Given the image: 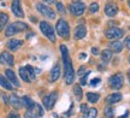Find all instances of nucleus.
I'll return each mask as SVG.
<instances>
[{
	"mask_svg": "<svg viewBox=\"0 0 130 118\" xmlns=\"http://www.w3.org/2000/svg\"><path fill=\"white\" fill-rule=\"evenodd\" d=\"M125 47L128 48V49H130V36H128V38L125 39Z\"/></svg>",
	"mask_w": 130,
	"mask_h": 118,
	"instance_id": "nucleus-40",
	"label": "nucleus"
},
{
	"mask_svg": "<svg viewBox=\"0 0 130 118\" xmlns=\"http://www.w3.org/2000/svg\"><path fill=\"white\" fill-rule=\"evenodd\" d=\"M57 10H58V12H60V13H65V7L64 5L61 4V3H57Z\"/></svg>",
	"mask_w": 130,
	"mask_h": 118,
	"instance_id": "nucleus-34",
	"label": "nucleus"
},
{
	"mask_svg": "<svg viewBox=\"0 0 130 118\" xmlns=\"http://www.w3.org/2000/svg\"><path fill=\"white\" fill-rule=\"evenodd\" d=\"M60 52H61V57H63V59H66V58H69V52H68V48H66V46H64V45H60Z\"/></svg>",
	"mask_w": 130,
	"mask_h": 118,
	"instance_id": "nucleus-30",
	"label": "nucleus"
},
{
	"mask_svg": "<svg viewBox=\"0 0 130 118\" xmlns=\"http://www.w3.org/2000/svg\"><path fill=\"white\" fill-rule=\"evenodd\" d=\"M87 111H88V106H87V104L81 105V112H82V113H86Z\"/></svg>",
	"mask_w": 130,
	"mask_h": 118,
	"instance_id": "nucleus-36",
	"label": "nucleus"
},
{
	"mask_svg": "<svg viewBox=\"0 0 130 118\" xmlns=\"http://www.w3.org/2000/svg\"><path fill=\"white\" fill-rule=\"evenodd\" d=\"M1 96H3V98H4V101H5V103H9V99H7V96H6V95H5L4 93H3V94H1Z\"/></svg>",
	"mask_w": 130,
	"mask_h": 118,
	"instance_id": "nucleus-43",
	"label": "nucleus"
},
{
	"mask_svg": "<svg viewBox=\"0 0 130 118\" xmlns=\"http://www.w3.org/2000/svg\"><path fill=\"white\" fill-rule=\"evenodd\" d=\"M36 9H37V11H39L40 13L43 14V16L47 17V18H51V19L56 18V12H54L51 7H48L47 5L39 3V4H36Z\"/></svg>",
	"mask_w": 130,
	"mask_h": 118,
	"instance_id": "nucleus-6",
	"label": "nucleus"
},
{
	"mask_svg": "<svg viewBox=\"0 0 130 118\" xmlns=\"http://www.w3.org/2000/svg\"><path fill=\"white\" fill-rule=\"evenodd\" d=\"M118 12V6L113 3H110L105 6V14L108 16V17H115Z\"/></svg>",
	"mask_w": 130,
	"mask_h": 118,
	"instance_id": "nucleus-12",
	"label": "nucleus"
},
{
	"mask_svg": "<svg viewBox=\"0 0 130 118\" xmlns=\"http://www.w3.org/2000/svg\"><path fill=\"white\" fill-rule=\"evenodd\" d=\"M98 10H99V5H98L96 3H93V4H90V6H89V11H90L92 13H95Z\"/></svg>",
	"mask_w": 130,
	"mask_h": 118,
	"instance_id": "nucleus-32",
	"label": "nucleus"
},
{
	"mask_svg": "<svg viewBox=\"0 0 130 118\" xmlns=\"http://www.w3.org/2000/svg\"><path fill=\"white\" fill-rule=\"evenodd\" d=\"M56 31L58 33V35L63 39H68L70 35V28H69V24L65 22L64 19L61 18L57 22L56 25Z\"/></svg>",
	"mask_w": 130,
	"mask_h": 118,
	"instance_id": "nucleus-3",
	"label": "nucleus"
},
{
	"mask_svg": "<svg viewBox=\"0 0 130 118\" xmlns=\"http://www.w3.org/2000/svg\"><path fill=\"white\" fill-rule=\"evenodd\" d=\"M129 63H130V56H129Z\"/></svg>",
	"mask_w": 130,
	"mask_h": 118,
	"instance_id": "nucleus-49",
	"label": "nucleus"
},
{
	"mask_svg": "<svg viewBox=\"0 0 130 118\" xmlns=\"http://www.w3.org/2000/svg\"><path fill=\"white\" fill-rule=\"evenodd\" d=\"M5 75H6V78L12 83L13 86L16 87H19V81L17 80V77H16V74H14L13 71L11 70V69H7V70L5 71Z\"/></svg>",
	"mask_w": 130,
	"mask_h": 118,
	"instance_id": "nucleus-14",
	"label": "nucleus"
},
{
	"mask_svg": "<svg viewBox=\"0 0 130 118\" xmlns=\"http://www.w3.org/2000/svg\"><path fill=\"white\" fill-rule=\"evenodd\" d=\"M32 112H34V114L35 116H37V117H42L43 116V109L41 107V105H39V104H35L34 105V107H32V110H31Z\"/></svg>",
	"mask_w": 130,
	"mask_h": 118,
	"instance_id": "nucleus-25",
	"label": "nucleus"
},
{
	"mask_svg": "<svg viewBox=\"0 0 130 118\" xmlns=\"http://www.w3.org/2000/svg\"><path fill=\"white\" fill-rule=\"evenodd\" d=\"M64 61V77H65V83L66 85H72L75 81V71L74 68H72V64H71V60H70V57L66 58V59H63Z\"/></svg>",
	"mask_w": 130,
	"mask_h": 118,
	"instance_id": "nucleus-2",
	"label": "nucleus"
},
{
	"mask_svg": "<svg viewBox=\"0 0 130 118\" xmlns=\"http://www.w3.org/2000/svg\"><path fill=\"white\" fill-rule=\"evenodd\" d=\"M83 58H87V54L86 53H81L79 54V59H83Z\"/></svg>",
	"mask_w": 130,
	"mask_h": 118,
	"instance_id": "nucleus-44",
	"label": "nucleus"
},
{
	"mask_svg": "<svg viewBox=\"0 0 130 118\" xmlns=\"http://www.w3.org/2000/svg\"><path fill=\"white\" fill-rule=\"evenodd\" d=\"M0 85L3 86V88H5V89H7V90L13 89V88H12V83H11L6 77H4L3 75H0Z\"/></svg>",
	"mask_w": 130,
	"mask_h": 118,
	"instance_id": "nucleus-22",
	"label": "nucleus"
},
{
	"mask_svg": "<svg viewBox=\"0 0 130 118\" xmlns=\"http://www.w3.org/2000/svg\"><path fill=\"white\" fill-rule=\"evenodd\" d=\"M10 103H11V105L13 106L14 109H17V110L22 109V106H23V105H22V100L19 99L16 94H12L10 96Z\"/></svg>",
	"mask_w": 130,
	"mask_h": 118,
	"instance_id": "nucleus-17",
	"label": "nucleus"
},
{
	"mask_svg": "<svg viewBox=\"0 0 130 118\" xmlns=\"http://www.w3.org/2000/svg\"><path fill=\"white\" fill-rule=\"evenodd\" d=\"M25 69L28 70V72H29V76H30V80H35V70H34V68L32 66H30V65H27L25 66Z\"/></svg>",
	"mask_w": 130,
	"mask_h": 118,
	"instance_id": "nucleus-31",
	"label": "nucleus"
},
{
	"mask_svg": "<svg viewBox=\"0 0 130 118\" xmlns=\"http://www.w3.org/2000/svg\"><path fill=\"white\" fill-rule=\"evenodd\" d=\"M22 43H23L22 40L11 39V40H9V42H7V47H9V49H11V51H17V49L22 46Z\"/></svg>",
	"mask_w": 130,
	"mask_h": 118,
	"instance_id": "nucleus-15",
	"label": "nucleus"
},
{
	"mask_svg": "<svg viewBox=\"0 0 130 118\" xmlns=\"http://www.w3.org/2000/svg\"><path fill=\"white\" fill-rule=\"evenodd\" d=\"M110 48H111L112 52H116V53H119L122 52V49H123V43L121 41H112L110 42Z\"/></svg>",
	"mask_w": 130,
	"mask_h": 118,
	"instance_id": "nucleus-18",
	"label": "nucleus"
},
{
	"mask_svg": "<svg viewBox=\"0 0 130 118\" xmlns=\"http://www.w3.org/2000/svg\"><path fill=\"white\" fill-rule=\"evenodd\" d=\"M107 39L110 40H117V39H121L123 35H124V30L119 28H110L106 30L105 33Z\"/></svg>",
	"mask_w": 130,
	"mask_h": 118,
	"instance_id": "nucleus-8",
	"label": "nucleus"
},
{
	"mask_svg": "<svg viewBox=\"0 0 130 118\" xmlns=\"http://www.w3.org/2000/svg\"><path fill=\"white\" fill-rule=\"evenodd\" d=\"M14 58H13V56L11 54V53H9V52H3L1 54H0V63L1 64H7V65H10V66H12L14 64V60H13Z\"/></svg>",
	"mask_w": 130,
	"mask_h": 118,
	"instance_id": "nucleus-11",
	"label": "nucleus"
},
{
	"mask_svg": "<svg viewBox=\"0 0 130 118\" xmlns=\"http://www.w3.org/2000/svg\"><path fill=\"white\" fill-rule=\"evenodd\" d=\"M64 118H65V117H64Z\"/></svg>",
	"mask_w": 130,
	"mask_h": 118,
	"instance_id": "nucleus-50",
	"label": "nucleus"
},
{
	"mask_svg": "<svg viewBox=\"0 0 130 118\" xmlns=\"http://www.w3.org/2000/svg\"><path fill=\"white\" fill-rule=\"evenodd\" d=\"M100 82V78L99 77H96V78H94V80H92V82H90V85L92 86H95V85H98Z\"/></svg>",
	"mask_w": 130,
	"mask_h": 118,
	"instance_id": "nucleus-38",
	"label": "nucleus"
},
{
	"mask_svg": "<svg viewBox=\"0 0 130 118\" xmlns=\"http://www.w3.org/2000/svg\"><path fill=\"white\" fill-rule=\"evenodd\" d=\"M89 74H90V72H86V75L84 76H81V80H79V83H81V85H87V77H88L89 76Z\"/></svg>",
	"mask_w": 130,
	"mask_h": 118,
	"instance_id": "nucleus-33",
	"label": "nucleus"
},
{
	"mask_svg": "<svg viewBox=\"0 0 130 118\" xmlns=\"http://www.w3.org/2000/svg\"><path fill=\"white\" fill-rule=\"evenodd\" d=\"M7 21H9V16L4 13V12H0V31L4 29V27L7 23Z\"/></svg>",
	"mask_w": 130,
	"mask_h": 118,
	"instance_id": "nucleus-26",
	"label": "nucleus"
},
{
	"mask_svg": "<svg viewBox=\"0 0 130 118\" xmlns=\"http://www.w3.org/2000/svg\"><path fill=\"white\" fill-rule=\"evenodd\" d=\"M87 34V29L84 25H77L75 29V39H83Z\"/></svg>",
	"mask_w": 130,
	"mask_h": 118,
	"instance_id": "nucleus-16",
	"label": "nucleus"
},
{
	"mask_svg": "<svg viewBox=\"0 0 130 118\" xmlns=\"http://www.w3.org/2000/svg\"><path fill=\"white\" fill-rule=\"evenodd\" d=\"M40 29H41V31L45 34V35H46L50 40H51L52 42H54V41H56V34H54V29H53V27H52L48 22L42 21L41 23H40Z\"/></svg>",
	"mask_w": 130,
	"mask_h": 118,
	"instance_id": "nucleus-5",
	"label": "nucleus"
},
{
	"mask_svg": "<svg viewBox=\"0 0 130 118\" xmlns=\"http://www.w3.org/2000/svg\"><path fill=\"white\" fill-rule=\"evenodd\" d=\"M28 29H29L28 24L23 23V22H14V23L10 24L9 27L6 28V30H5V35H6V36H13V35H16V34L22 33V31L28 30Z\"/></svg>",
	"mask_w": 130,
	"mask_h": 118,
	"instance_id": "nucleus-1",
	"label": "nucleus"
},
{
	"mask_svg": "<svg viewBox=\"0 0 130 118\" xmlns=\"http://www.w3.org/2000/svg\"><path fill=\"white\" fill-rule=\"evenodd\" d=\"M128 116H129V111H126L125 113L123 114V116H121V117H119V118H128Z\"/></svg>",
	"mask_w": 130,
	"mask_h": 118,
	"instance_id": "nucleus-42",
	"label": "nucleus"
},
{
	"mask_svg": "<svg viewBox=\"0 0 130 118\" xmlns=\"http://www.w3.org/2000/svg\"><path fill=\"white\" fill-rule=\"evenodd\" d=\"M123 83H124V77H123V74L122 72H117L113 76L110 77V80H108V85L111 87L112 89H121L122 87H123Z\"/></svg>",
	"mask_w": 130,
	"mask_h": 118,
	"instance_id": "nucleus-4",
	"label": "nucleus"
},
{
	"mask_svg": "<svg viewBox=\"0 0 130 118\" xmlns=\"http://www.w3.org/2000/svg\"><path fill=\"white\" fill-rule=\"evenodd\" d=\"M122 100V94L119 93H115V94H111L108 95L106 98V103L107 104H116L118 101H121Z\"/></svg>",
	"mask_w": 130,
	"mask_h": 118,
	"instance_id": "nucleus-19",
	"label": "nucleus"
},
{
	"mask_svg": "<svg viewBox=\"0 0 130 118\" xmlns=\"http://www.w3.org/2000/svg\"><path fill=\"white\" fill-rule=\"evenodd\" d=\"M87 99H88L89 103H92V104H95V103H98L99 101V99H100V95L98 94V93H92V92H89V93H87Z\"/></svg>",
	"mask_w": 130,
	"mask_h": 118,
	"instance_id": "nucleus-24",
	"label": "nucleus"
},
{
	"mask_svg": "<svg viewBox=\"0 0 130 118\" xmlns=\"http://www.w3.org/2000/svg\"><path fill=\"white\" fill-rule=\"evenodd\" d=\"M128 4H129V6H130V0H129V1H128Z\"/></svg>",
	"mask_w": 130,
	"mask_h": 118,
	"instance_id": "nucleus-48",
	"label": "nucleus"
},
{
	"mask_svg": "<svg viewBox=\"0 0 130 118\" xmlns=\"http://www.w3.org/2000/svg\"><path fill=\"white\" fill-rule=\"evenodd\" d=\"M24 117H25V118H39L37 116H35V114H34V112H32L31 110H28V112L25 113V116H24Z\"/></svg>",
	"mask_w": 130,
	"mask_h": 118,
	"instance_id": "nucleus-35",
	"label": "nucleus"
},
{
	"mask_svg": "<svg viewBox=\"0 0 130 118\" xmlns=\"http://www.w3.org/2000/svg\"><path fill=\"white\" fill-rule=\"evenodd\" d=\"M59 76H60V66H59V64H56L51 70V72H50V81L56 82L59 78Z\"/></svg>",
	"mask_w": 130,
	"mask_h": 118,
	"instance_id": "nucleus-13",
	"label": "nucleus"
},
{
	"mask_svg": "<svg viewBox=\"0 0 130 118\" xmlns=\"http://www.w3.org/2000/svg\"><path fill=\"white\" fill-rule=\"evenodd\" d=\"M83 114H84V118H96L98 110L94 109V107H92V109H88V111Z\"/></svg>",
	"mask_w": 130,
	"mask_h": 118,
	"instance_id": "nucleus-27",
	"label": "nucleus"
},
{
	"mask_svg": "<svg viewBox=\"0 0 130 118\" xmlns=\"http://www.w3.org/2000/svg\"><path fill=\"white\" fill-rule=\"evenodd\" d=\"M69 10H70V12H71V14H74V16H81V14H83L84 10H86V6H84L83 3L76 1V3L70 5Z\"/></svg>",
	"mask_w": 130,
	"mask_h": 118,
	"instance_id": "nucleus-7",
	"label": "nucleus"
},
{
	"mask_svg": "<svg viewBox=\"0 0 130 118\" xmlns=\"http://www.w3.org/2000/svg\"><path fill=\"white\" fill-rule=\"evenodd\" d=\"M22 105H23L24 107L27 110H32V107H34V103H32V100L29 98V96H27V95H24L23 98H22Z\"/></svg>",
	"mask_w": 130,
	"mask_h": 118,
	"instance_id": "nucleus-20",
	"label": "nucleus"
},
{
	"mask_svg": "<svg viewBox=\"0 0 130 118\" xmlns=\"http://www.w3.org/2000/svg\"><path fill=\"white\" fill-rule=\"evenodd\" d=\"M128 77H129V82H130V71H129V74H128Z\"/></svg>",
	"mask_w": 130,
	"mask_h": 118,
	"instance_id": "nucleus-47",
	"label": "nucleus"
},
{
	"mask_svg": "<svg viewBox=\"0 0 130 118\" xmlns=\"http://www.w3.org/2000/svg\"><path fill=\"white\" fill-rule=\"evenodd\" d=\"M104 113H105V117L107 118H113L115 117V111L111 106H106L105 110H104Z\"/></svg>",
	"mask_w": 130,
	"mask_h": 118,
	"instance_id": "nucleus-29",
	"label": "nucleus"
},
{
	"mask_svg": "<svg viewBox=\"0 0 130 118\" xmlns=\"http://www.w3.org/2000/svg\"><path fill=\"white\" fill-rule=\"evenodd\" d=\"M9 118H21V117H19V114H17L16 112H11V113L9 114Z\"/></svg>",
	"mask_w": 130,
	"mask_h": 118,
	"instance_id": "nucleus-39",
	"label": "nucleus"
},
{
	"mask_svg": "<svg viewBox=\"0 0 130 118\" xmlns=\"http://www.w3.org/2000/svg\"><path fill=\"white\" fill-rule=\"evenodd\" d=\"M42 1H45V3H47V4H53L56 0H42Z\"/></svg>",
	"mask_w": 130,
	"mask_h": 118,
	"instance_id": "nucleus-45",
	"label": "nucleus"
},
{
	"mask_svg": "<svg viewBox=\"0 0 130 118\" xmlns=\"http://www.w3.org/2000/svg\"><path fill=\"white\" fill-rule=\"evenodd\" d=\"M84 72H86V66H81V68H79V70H78V75L83 76Z\"/></svg>",
	"mask_w": 130,
	"mask_h": 118,
	"instance_id": "nucleus-37",
	"label": "nucleus"
},
{
	"mask_svg": "<svg viewBox=\"0 0 130 118\" xmlns=\"http://www.w3.org/2000/svg\"><path fill=\"white\" fill-rule=\"evenodd\" d=\"M92 53H93V54H95V56H96V54H99V51H98V48H96V47H93V48H92Z\"/></svg>",
	"mask_w": 130,
	"mask_h": 118,
	"instance_id": "nucleus-41",
	"label": "nucleus"
},
{
	"mask_svg": "<svg viewBox=\"0 0 130 118\" xmlns=\"http://www.w3.org/2000/svg\"><path fill=\"white\" fill-rule=\"evenodd\" d=\"M74 94L76 96L77 100H81L82 99V88L79 85H75L74 86Z\"/></svg>",
	"mask_w": 130,
	"mask_h": 118,
	"instance_id": "nucleus-28",
	"label": "nucleus"
},
{
	"mask_svg": "<svg viewBox=\"0 0 130 118\" xmlns=\"http://www.w3.org/2000/svg\"><path fill=\"white\" fill-rule=\"evenodd\" d=\"M11 10L16 17H19V18H23L24 13H23V10L21 7V0H13L12 1V5H11Z\"/></svg>",
	"mask_w": 130,
	"mask_h": 118,
	"instance_id": "nucleus-10",
	"label": "nucleus"
},
{
	"mask_svg": "<svg viewBox=\"0 0 130 118\" xmlns=\"http://www.w3.org/2000/svg\"><path fill=\"white\" fill-rule=\"evenodd\" d=\"M57 98H58V93H57V92H53L51 94L46 95V96L43 98V106H45L47 110H51L52 107L54 106V104H56Z\"/></svg>",
	"mask_w": 130,
	"mask_h": 118,
	"instance_id": "nucleus-9",
	"label": "nucleus"
},
{
	"mask_svg": "<svg viewBox=\"0 0 130 118\" xmlns=\"http://www.w3.org/2000/svg\"><path fill=\"white\" fill-rule=\"evenodd\" d=\"M111 59H112V51L111 49H104L101 53V60L104 61L105 64H107Z\"/></svg>",
	"mask_w": 130,
	"mask_h": 118,
	"instance_id": "nucleus-23",
	"label": "nucleus"
},
{
	"mask_svg": "<svg viewBox=\"0 0 130 118\" xmlns=\"http://www.w3.org/2000/svg\"><path fill=\"white\" fill-rule=\"evenodd\" d=\"M30 19H31L32 22H36V21H37V19H36V18H35V17H30Z\"/></svg>",
	"mask_w": 130,
	"mask_h": 118,
	"instance_id": "nucleus-46",
	"label": "nucleus"
},
{
	"mask_svg": "<svg viewBox=\"0 0 130 118\" xmlns=\"http://www.w3.org/2000/svg\"><path fill=\"white\" fill-rule=\"evenodd\" d=\"M19 76H21V78H22L24 82H27V83L31 82L30 76H29V72H28V70H27L25 68H19Z\"/></svg>",
	"mask_w": 130,
	"mask_h": 118,
	"instance_id": "nucleus-21",
	"label": "nucleus"
}]
</instances>
